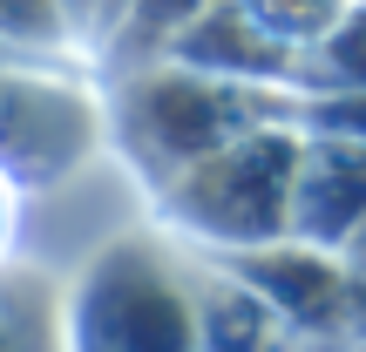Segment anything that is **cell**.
<instances>
[{"label":"cell","instance_id":"cell-1","mask_svg":"<svg viewBox=\"0 0 366 352\" xmlns=\"http://www.w3.org/2000/svg\"><path fill=\"white\" fill-rule=\"evenodd\" d=\"M7 223H14V210H7V190H0V244H7Z\"/></svg>","mask_w":366,"mask_h":352}]
</instances>
